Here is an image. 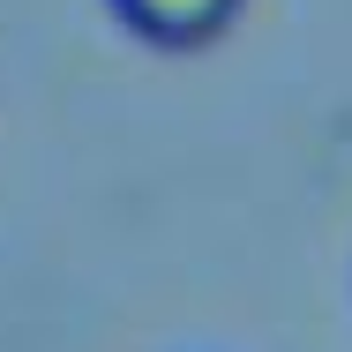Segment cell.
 I'll list each match as a JSON object with an SVG mask.
<instances>
[{
	"label": "cell",
	"mask_w": 352,
	"mask_h": 352,
	"mask_svg": "<svg viewBox=\"0 0 352 352\" xmlns=\"http://www.w3.org/2000/svg\"><path fill=\"white\" fill-rule=\"evenodd\" d=\"M113 8L150 45H210L217 30L240 15V0H113Z\"/></svg>",
	"instance_id": "1"
}]
</instances>
